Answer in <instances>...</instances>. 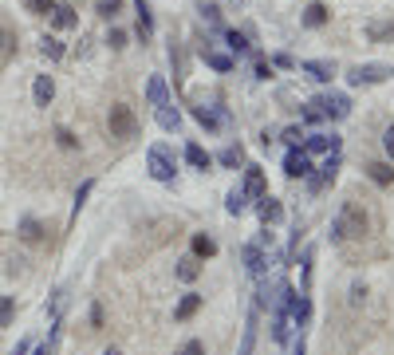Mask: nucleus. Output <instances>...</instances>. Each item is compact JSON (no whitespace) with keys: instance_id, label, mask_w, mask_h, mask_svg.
I'll return each mask as SVG.
<instances>
[{"instance_id":"obj_1","label":"nucleus","mask_w":394,"mask_h":355,"mask_svg":"<svg viewBox=\"0 0 394 355\" xmlns=\"http://www.w3.org/2000/svg\"><path fill=\"white\" fill-rule=\"evenodd\" d=\"M367 237V213L359 201H343L335 221H331V245H347V241H362Z\"/></svg>"},{"instance_id":"obj_2","label":"nucleus","mask_w":394,"mask_h":355,"mask_svg":"<svg viewBox=\"0 0 394 355\" xmlns=\"http://www.w3.org/2000/svg\"><path fill=\"white\" fill-rule=\"evenodd\" d=\"M288 292H292L288 280H280V276H260V280H256V304L252 308H260V312H284Z\"/></svg>"},{"instance_id":"obj_3","label":"nucleus","mask_w":394,"mask_h":355,"mask_svg":"<svg viewBox=\"0 0 394 355\" xmlns=\"http://www.w3.org/2000/svg\"><path fill=\"white\" fill-rule=\"evenodd\" d=\"M107 127H110V138H119V143H126V138H138V114H134V107H126V103H114L107 111Z\"/></svg>"},{"instance_id":"obj_4","label":"nucleus","mask_w":394,"mask_h":355,"mask_svg":"<svg viewBox=\"0 0 394 355\" xmlns=\"http://www.w3.org/2000/svg\"><path fill=\"white\" fill-rule=\"evenodd\" d=\"M241 260H245V273H249L252 280H260V276H268V269L276 265V249H264V245L249 241L241 249Z\"/></svg>"},{"instance_id":"obj_5","label":"nucleus","mask_w":394,"mask_h":355,"mask_svg":"<svg viewBox=\"0 0 394 355\" xmlns=\"http://www.w3.org/2000/svg\"><path fill=\"white\" fill-rule=\"evenodd\" d=\"M146 166H150V178H154V182H173V174H177L173 150L166 143H154L146 150Z\"/></svg>"},{"instance_id":"obj_6","label":"nucleus","mask_w":394,"mask_h":355,"mask_svg":"<svg viewBox=\"0 0 394 355\" xmlns=\"http://www.w3.org/2000/svg\"><path fill=\"white\" fill-rule=\"evenodd\" d=\"M394 75L391 64H355L347 71V83L351 87H375V83H386Z\"/></svg>"},{"instance_id":"obj_7","label":"nucleus","mask_w":394,"mask_h":355,"mask_svg":"<svg viewBox=\"0 0 394 355\" xmlns=\"http://www.w3.org/2000/svg\"><path fill=\"white\" fill-rule=\"evenodd\" d=\"M193 119H197V123L209 130V134H221V130H229V123H233L229 107H221V103H209V107H193Z\"/></svg>"},{"instance_id":"obj_8","label":"nucleus","mask_w":394,"mask_h":355,"mask_svg":"<svg viewBox=\"0 0 394 355\" xmlns=\"http://www.w3.org/2000/svg\"><path fill=\"white\" fill-rule=\"evenodd\" d=\"M308 107H312L319 119H347V114H351V99H347V95H335V91H331V95H315Z\"/></svg>"},{"instance_id":"obj_9","label":"nucleus","mask_w":394,"mask_h":355,"mask_svg":"<svg viewBox=\"0 0 394 355\" xmlns=\"http://www.w3.org/2000/svg\"><path fill=\"white\" fill-rule=\"evenodd\" d=\"M284 312H288V320H292L299 332H304V328L312 323V296L292 289V292H288V304H284Z\"/></svg>"},{"instance_id":"obj_10","label":"nucleus","mask_w":394,"mask_h":355,"mask_svg":"<svg viewBox=\"0 0 394 355\" xmlns=\"http://www.w3.org/2000/svg\"><path fill=\"white\" fill-rule=\"evenodd\" d=\"M339 166H343L339 150H335V154H328V158H323V166H319V174H308V190H312V194H323L331 182L339 178Z\"/></svg>"},{"instance_id":"obj_11","label":"nucleus","mask_w":394,"mask_h":355,"mask_svg":"<svg viewBox=\"0 0 394 355\" xmlns=\"http://www.w3.org/2000/svg\"><path fill=\"white\" fill-rule=\"evenodd\" d=\"M284 174H288V178H308V174H312V154H308L304 146H288Z\"/></svg>"},{"instance_id":"obj_12","label":"nucleus","mask_w":394,"mask_h":355,"mask_svg":"<svg viewBox=\"0 0 394 355\" xmlns=\"http://www.w3.org/2000/svg\"><path fill=\"white\" fill-rule=\"evenodd\" d=\"M304 150L308 154H335L339 150V134H304Z\"/></svg>"},{"instance_id":"obj_13","label":"nucleus","mask_w":394,"mask_h":355,"mask_svg":"<svg viewBox=\"0 0 394 355\" xmlns=\"http://www.w3.org/2000/svg\"><path fill=\"white\" fill-rule=\"evenodd\" d=\"M296 332H299V328L288 320V312H272V339H276L280 347H288V343L296 339Z\"/></svg>"},{"instance_id":"obj_14","label":"nucleus","mask_w":394,"mask_h":355,"mask_svg":"<svg viewBox=\"0 0 394 355\" xmlns=\"http://www.w3.org/2000/svg\"><path fill=\"white\" fill-rule=\"evenodd\" d=\"M201 304H205V296H201V292H186V296L177 300V308H173V320H177V323L193 320V316L201 312Z\"/></svg>"},{"instance_id":"obj_15","label":"nucleus","mask_w":394,"mask_h":355,"mask_svg":"<svg viewBox=\"0 0 394 355\" xmlns=\"http://www.w3.org/2000/svg\"><path fill=\"white\" fill-rule=\"evenodd\" d=\"M299 71H304L308 79H315V83H331V79H335V64H331V60H304Z\"/></svg>"},{"instance_id":"obj_16","label":"nucleus","mask_w":394,"mask_h":355,"mask_svg":"<svg viewBox=\"0 0 394 355\" xmlns=\"http://www.w3.org/2000/svg\"><path fill=\"white\" fill-rule=\"evenodd\" d=\"M256 217H260V225H280L284 221V206L280 201H276V197H260V201H256Z\"/></svg>"},{"instance_id":"obj_17","label":"nucleus","mask_w":394,"mask_h":355,"mask_svg":"<svg viewBox=\"0 0 394 355\" xmlns=\"http://www.w3.org/2000/svg\"><path fill=\"white\" fill-rule=\"evenodd\" d=\"M241 190H245L249 197H256V201H260V197L268 194L264 170H260V166H245V186H241Z\"/></svg>"},{"instance_id":"obj_18","label":"nucleus","mask_w":394,"mask_h":355,"mask_svg":"<svg viewBox=\"0 0 394 355\" xmlns=\"http://www.w3.org/2000/svg\"><path fill=\"white\" fill-rule=\"evenodd\" d=\"M256 323H260V308H252V312H249L245 332H241V347H236V355H252V352H256Z\"/></svg>"},{"instance_id":"obj_19","label":"nucleus","mask_w":394,"mask_h":355,"mask_svg":"<svg viewBox=\"0 0 394 355\" xmlns=\"http://www.w3.org/2000/svg\"><path fill=\"white\" fill-rule=\"evenodd\" d=\"M134 12H138V40L150 44V40H154V12H150V4H146V0H134Z\"/></svg>"},{"instance_id":"obj_20","label":"nucleus","mask_w":394,"mask_h":355,"mask_svg":"<svg viewBox=\"0 0 394 355\" xmlns=\"http://www.w3.org/2000/svg\"><path fill=\"white\" fill-rule=\"evenodd\" d=\"M328 20H331V8L319 4V0H312V4L304 8V28H328Z\"/></svg>"},{"instance_id":"obj_21","label":"nucleus","mask_w":394,"mask_h":355,"mask_svg":"<svg viewBox=\"0 0 394 355\" xmlns=\"http://www.w3.org/2000/svg\"><path fill=\"white\" fill-rule=\"evenodd\" d=\"M146 103H150V107H166V103H170V87H166L162 75H150V83H146Z\"/></svg>"},{"instance_id":"obj_22","label":"nucleus","mask_w":394,"mask_h":355,"mask_svg":"<svg viewBox=\"0 0 394 355\" xmlns=\"http://www.w3.org/2000/svg\"><path fill=\"white\" fill-rule=\"evenodd\" d=\"M32 99H36V107H47V103L56 99V79H51V75H36V83H32Z\"/></svg>"},{"instance_id":"obj_23","label":"nucleus","mask_w":394,"mask_h":355,"mask_svg":"<svg viewBox=\"0 0 394 355\" xmlns=\"http://www.w3.org/2000/svg\"><path fill=\"white\" fill-rule=\"evenodd\" d=\"M154 114H158V127H162V130H170V134H177V130H182V111H177L173 103L154 107Z\"/></svg>"},{"instance_id":"obj_24","label":"nucleus","mask_w":394,"mask_h":355,"mask_svg":"<svg viewBox=\"0 0 394 355\" xmlns=\"http://www.w3.org/2000/svg\"><path fill=\"white\" fill-rule=\"evenodd\" d=\"M51 24H56L60 32H71V28H79L75 8H71V4H56V8H51Z\"/></svg>"},{"instance_id":"obj_25","label":"nucleus","mask_w":394,"mask_h":355,"mask_svg":"<svg viewBox=\"0 0 394 355\" xmlns=\"http://www.w3.org/2000/svg\"><path fill=\"white\" fill-rule=\"evenodd\" d=\"M16 48H20V44H16L12 24H4V20H0V67H4V64L16 56Z\"/></svg>"},{"instance_id":"obj_26","label":"nucleus","mask_w":394,"mask_h":355,"mask_svg":"<svg viewBox=\"0 0 394 355\" xmlns=\"http://www.w3.org/2000/svg\"><path fill=\"white\" fill-rule=\"evenodd\" d=\"M225 44H229V51H233V60H236V56H249L252 51V36L245 32V28H241V32L233 28V32H225Z\"/></svg>"},{"instance_id":"obj_27","label":"nucleus","mask_w":394,"mask_h":355,"mask_svg":"<svg viewBox=\"0 0 394 355\" xmlns=\"http://www.w3.org/2000/svg\"><path fill=\"white\" fill-rule=\"evenodd\" d=\"M367 178L386 190V186H394V166L391 162H371V166H367Z\"/></svg>"},{"instance_id":"obj_28","label":"nucleus","mask_w":394,"mask_h":355,"mask_svg":"<svg viewBox=\"0 0 394 355\" xmlns=\"http://www.w3.org/2000/svg\"><path fill=\"white\" fill-rule=\"evenodd\" d=\"M367 40H371V44H391L394 40V20H375V24H367Z\"/></svg>"},{"instance_id":"obj_29","label":"nucleus","mask_w":394,"mask_h":355,"mask_svg":"<svg viewBox=\"0 0 394 355\" xmlns=\"http://www.w3.org/2000/svg\"><path fill=\"white\" fill-rule=\"evenodd\" d=\"M201 60H205L209 67H213V71H221V75H225V71H233V67H236V60H233V56H221V51H213L209 44L201 48Z\"/></svg>"},{"instance_id":"obj_30","label":"nucleus","mask_w":394,"mask_h":355,"mask_svg":"<svg viewBox=\"0 0 394 355\" xmlns=\"http://www.w3.org/2000/svg\"><path fill=\"white\" fill-rule=\"evenodd\" d=\"M186 162L189 166H193V170H209V166H213V154H209V150H205V146H197V143H189L186 146Z\"/></svg>"},{"instance_id":"obj_31","label":"nucleus","mask_w":394,"mask_h":355,"mask_svg":"<svg viewBox=\"0 0 394 355\" xmlns=\"http://www.w3.org/2000/svg\"><path fill=\"white\" fill-rule=\"evenodd\" d=\"M44 221H36V217H24V221H20V241H28V245H40L44 241Z\"/></svg>"},{"instance_id":"obj_32","label":"nucleus","mask_w":394,"mask_h":355,"mask_svg":"<svg viewBox=\"0 0 394 355\" xmlns=\"http://www.w3.org/2000/svg\"><path fill=\"white\" fill-rule=\"evenodd\" d=\"M173 273H177V280H186V284H193V280L201 276V265H197V257H182V260H177V269H173Z\"/></svg>"},{"instance_id":"obj_33","label":"nucleus","mask_w":394,"mask_h":355,"mask_svg":"<svg viewBox=\"0 0 394 355\" xmlns=\"http://www.w3.org/2000/svg\"><path fill=\"white\" fill-rule=\"evenodd\" d=\"M217 162H221V166H225V170H236V166L245 162V146H241V143L225 146V150H221V154H217Z\"/></svg>"},{"instance_id":"obj_34","label":"nucleus","mask_w":394,"mask_h":355,"mask_svg":"<svg viewBox=\"0 0 394 355\" xmlns=\"http://www.w3.org/2000/svg\"><path fill=\"white\" fill-rule=\"evenodd\" d=\"M170 64H173V83H186V48L170 44Z\"/></svg>"},{"instance_id":"obj_35","label":"nucleus","mask_w":394,"mask_h":355,"mask_svg":"<svg viewBox=\"0 0 394 355\" xmlns=\"http://www.w3.org/2000/svg\"><path fill=\"white\" fill-rule=\"evenodd\" d=\"M225 210L233 213V217H241V213L249 210V194H245L241 186H236V190H229V197H225Z\"/></svg>"},{"instance_id":"obj_36","label":"nucleus","mask_w":394,"mask_h":355,"mask_svg":"<svg viewBox=\"0 0 394 355\" xmlns=\"http://www.w3.org/2000/svg\"><path fill=\"white\" fill-rule=\"evenodd\" d=\"M213 253H217V241H213V237H209V233H193V257H213Z\"/></svg>"},{"instance_id":"obj_37","label":"nucleus","mask_w":394,"mask_h":355,"mask_svg":"<svg viewBox=\"0 0 394 355\" xmlns=\"http://www.w3.org/2000/svg\"><path fill=\"white\" fill-rule=\"evenodd\" d=\"M91 190H95V182L87 178V182H79V190H75V201H71V221L79 217V210L87 206V197H91Z\"/></svg>"},{"instance_id":"obj_38","label":"nucleus","mask_w":394,"mask_h":355,"mask_svg":"<svg viewBox=\"0 0 394 355\" xmlns=\"http://www.w3.org/2000/svg\"><path fill=\"white\" fill-rule=\"evenodd\" d=\"M40 56L56 64V60H63V44L56 40V36H44V40H40Z\"/></svg>"},{"instance_id":"obj_39","label":"nucleus","mask_w":394,"mask_h":355,"mask_svg":"<svg viewBox=\"0 0 394 355\" xmlns=\"http://www.w3.org/2000/svg\"><path fill=\"white\" fill-rule=\"evenodd\" d=\"M16 316V296H0V328H8Z\"/></svg>"},{"instance_id":"obj_40","label":"nucleus","mask_w":394,"mask_h":355,"mask_svg":"<svg viewBox=\"0 0 394 355\" xmlns=\"http://www.w3.org/2000/svg\"><path fill=\"white\" fill-rule=\"evenodd\" d=\"M362 300H367V284H362V280H355V284L347 289V304H351V308H362Z\"/></svg>"},{"instance_id":"obj_41","label":"nucleus","mask_w":394,"mask_h":355,"mask_svg":"<svg viewBox=\"0 0 394 355\" xmlns=\"http://www.w3.org/2000/svg\"><path fill=\"white\" fill-rule=\"evenodd\" d=\"M123 12V0H99V16L103 20H114Z\"/></svg>"},{"instance_id":"obj_42","label":"nucleus","mask_w":394,"mask_h":355,"mask_svg":"<svg viewBox=\"0 0 394 355\" xmlns=\"http://www.w3.org/2000/svg\"><path fill=\"white\" fill-rule=\"evenodd\" d=\"M56 143H60L63 150H79V138H75L67 127H56Z\"/></svg>"},{"instance_id":"obj_43","label":"nucleus","mask_w":394,"mask_h":355,"mask_svg":"<svg viewBox=\"0 0 394 355\" xmlns=\"http://www.w3.org/2000/svg\"><path fill=\"white\" fill-rule=\"evenodd\" d=\"M126 40H130V36H126L123 28H110V36H107L110 51H123V48H126Z\"/></svg>"},{"instance_id":"obj_44","label":"nucleus","mask_w":394,"mask_h":355,"mask_svg":"<svg viewBox=\"0 0 394 355\" xmlns=\"http://www.w3.org/2000/svg\"><path fill=\"white\" fill-rule=\"evenodd\" d=\"M201 20L205 24H213V28H221V8L217 4H201Z\"/></svg>"},{"instance_id":"obj_45","label":"nucleus","mask_w":394,"mask_h":355,"mask_svg":"<svg viewBox=\"0 0 394 355\" xmlns=\"http://www.w3.org/2000/svg\"><path fill=\"white\" fill-rule=\"evenodd\" d=\"M280 138H284L288 146H299V143H304V127H288V130L280 134Z\"/></svg>"},{"instance_id":"obj_46","label":"nucleus","mask_w":394,"mask_h":355,"mask_svg":"<svg viewBox=\"0 0 394 355\" xmlns=\"http://www.w3.org/2000/svg\"><path fill=\"white\" fill-rule=\"evenodd\" d=\"M177 355H205V343H201V339H186Z\"/></svg>"},{"instance_id":"obj_47","label":"nucleus","mask_w":394,"mask_h":355,"mask_svg":"<svg viewBox=\"0 0 394 355\" xmlns=\"http://www.w3.org/2000/svg\"><path fill=\"white\" fill-rule=\"evenodd\" d=\"M28 8L36 12V16H47V12H51L56 4H51V0H28Z\"/></svg>"},{"instance_id":"obj_48","label":"nucleus","mask_w":394,"mask_h":355,"mask_svg":"<svg viewBox=\"0 0 394 355\" xmlns=\"http://www.w3.org/2000/svg\"><path fill=\"white\" fill-rule=\"evenodd\" d=\"M252 75H256V79H272V64H268V60H256Z\"/></svg>"},{"instance_id":"obj_49","label":"nucleus","mask_w":394,"mask_h":355,"mask_svg":"<svg viewBox=\"0 0 394 355\" xmlns=\"http://www.w3.org/2000/svg\"><path fill=\"white\" fill-rule=\"evenodd\" d=\"M256 245H264V249H276V233H268V225L256 233Z\"/></svg>"},{"instance_id":"obj_50","label":"nucleus","mask_w":394,"mask_h":355,"mask_svg":"<svg viewBox=\"0 0 394 355\" xmlns=\"http://www.w3.org/2000/svg\"><path fill=\"white\" fill-rule=\"evenodd\" d=\"M268 64H272V67H296V60H292V56H288V51H280V56H272V60H268Z\"/></svg>"},{"instance_id":"obj_51","label":"nucleus","mask_w":394,"mask_h":355,"mask_svg":"<svg viewBox=\"0 0 394 355\" xmlns=\"http://www.w3.org/2000/svg\"><path fill=\"white\" fill-rule=\"evenodd\" d=\"M382 150H386V154L394 158V127H386V130H382Z\"/></svg>"},{"instance_id":"obj_52","label":"nucleus","mask_w":394,"mask_h":355,"mask_svg":"<svg viewBox=\"0 0 394 355\" xmlns=\"http://www.w3.org/2000/svg\"><path fill=\"white\" fill-rule=\"evenodd\" d=\"M99 328H103V308L95 304L91 308V332H99Z\"/></svg>"},{"instance_id":"obj_53","label":"nucleus","mask_w":394,"mask_h":355,"mask_svg":"<svg viewBox=\"0 0 394 355\" xmlns=\"http://www.w3.org/2000/svg\"><path fill=\"white\" fill-rule=\"evenodd\" d=\"M28 355H56V343H40V347H32Z\"/></svg>"},{"instance_id":"obj_54","label":"nucleus","mask_w":394,"mask_h":355,"mask_svg":"<svg viewBox=\"0 0 394 355\" xmlns=\"http://www.w3.org/2000/svg\"><path fill=\"white\" fill-rule=\"evenodd\" d=\"M32 352V339H20V343H16V352L12 355H28Z\"/></svg>"},{"instance_id":"obj_55","label":"nucleus","mask_w":394,"mask_h":355,"mask_svg":"<svg viewBox=\"0 0 394 355\" xmlns=\"http://www.w3.org/2000/svg\"><path fill=\"white\" fill-rule=\"evenodd\" d=\"M103 355H123V352H119V347H107V352H103Z\"/></svg>"}]
</instances>
